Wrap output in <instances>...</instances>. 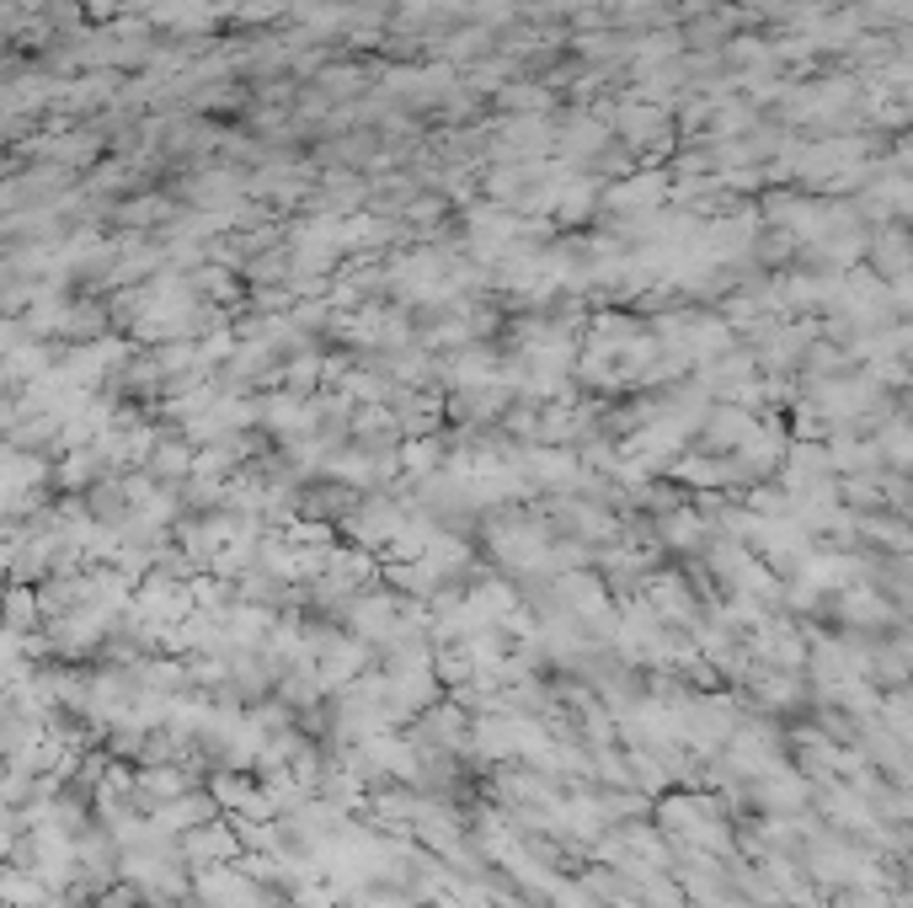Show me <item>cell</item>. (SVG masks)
<instances>
[{
  "instance_id": "1",
  "label": "cell",
  "mask_w": 913,
  "mask_h": 908,
  "mask_svg": "<svg viewBox=\"0 0 913 908\" xmlns=\"http://www.w3.org/2000/svg\"><path fill=\"white\" fill-rule=\"evenodd\" d=\"M753 428H759V412H748V406H717V412L700 417V444L732 454L753 439Z\"/></svg>"
},
{
  "instance_id": "2",
  "label": "cell",
  "mask_w": 913,
  "mask_h": 908,
  "mask_svg": "<svg viewBox=\"0 0 913 908\" xmlns=\"http://www.w3.org/2000/svg\"><path fill=\"white\" fill-rule=\"evenodd\" d=\"M43 898V882L33 871H0V904H38Z\"/></svg>"
},
{
  "instance_id": "3",
  "label": "cell",
  "mask_w": 913,
  "mask_h": 908,
  "mask_svg": "<svg viewBox=\"0 0 913 908\" xmlns=\"http://www.w3.org/2000/svg\"><path fill=\"white\" fill-rule=\"evenodd\" d=\"M0 593H5V588H0Z\"/></svg>"
}]
</instances>
